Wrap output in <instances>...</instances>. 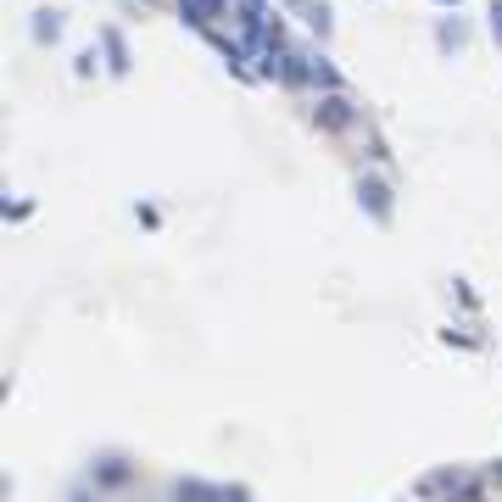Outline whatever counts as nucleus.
Listing matches in <instances>:
<instances>
[{"mask_svg":"<svg viewBox=\"0 0 502 502\" xmlns=\"http://www.w3.org/2000/svg\"><path fill=\"white\" fill-rule=\"evenodd\" d=\"M312 123H319V129H329V134H341V129H352V123H358V112H352V101H346L341 90H329L319 107H312Z\"/></svg>","mask_w":502,"mask_h":502,"instance_id":"f257e3e1","label":"nucleus"},{"mask_svg":"<svg viewBox=\"0 0 502 502\" xmlns=\"http://www.w3.org/2000/svg\"><path fill=\"white\" fill-rule=\"evenodd\" d=\"M358 201L374 223H391V184L385 179H358Z\"/></svg>","mask_w":502,"mask_h":502,"instance_id":"f03ea898","label":"nucleus"},{"mask_svg":"<svg viewBox=\"0 0 502 502\" xmlns=\"http://www.w3.org/2000/svg\"><path fill=\"white\" fill-rule=\"evenodd\" d=\"M179 502H246V497L223 491V486H206V480H179Z\"/></svg>","mask_w":502,"mask_h":502,"instance_id":"7ed1b4c3","label":"nucleus"},{"mask_svg":"<svg viewBox=\"0 0 502 502\" xmlns=\"http://www.w3.org/2000/svg\"><path fill=\"white\" fill-rule=\"evenodd\" d=\"M179 12H184V23H196V28H213L218 17L229 12V0H179Z\"/></svg>","mask_w":502,"mask_h":502,"instance_id":"20e7f679","label":"nucleus"},{"mask_svg":"<svg viewBox=\"0 0 502 502\" xmlns=\"http://www.w3.org/2000/svg\"><path fill=\"white\" fill-rule=\"evenodd\" d=\"M425 491H435V497H474V480L457 474V469H441V474L425 480Z\"/></svg>","mask_w":502,"mask_h":502,"instance_id":"39448f33","label":"nucleus"},{"mask_svg":"<svg viewBox=\"0 0 502 502\" xmlns=\"http://www.w3.org/2000/svg\"><path fill=\"white\" fill-rule=\"evenodd\" d=\"M285 6H290V12H302V23H307V28L329 34V6H324V0H285Z\"/></svg>","mask_w":502,"mask_h":502,"instance_id":"423d86ee","label":"nucleus"},{"mask_svg":"<svg viewBox=\"0 0 502 502\" xmlns=\"http://www.w3.org/2000/svg\"><path fill=\"white\" fill-rule=\"evenodd\" d=\"M101 45H107V56H112V73H129V45H123V34H117V28L101 34Z\"/></svg>","mask_w":502,"mask_h":502,"instance_id":"0eeeda50","label":"nucleus"},{"mask_svg":"<svg viewBox=\"0 0 502 502\" xmlns=\"http://www.w3.org/2000/svg\"><path fill=\"white\" fill-rule=\"evenodd\" d=\"M61 23H56V12H39V23H34V39H56Z\"/></svg>","mask_w":502,"mask_h":502,"instance_id":"6e6552de","label":"nucleus"},{"mask_svg":"<svg viewBox=\"0 0 502 502\" xmlns=\"http://www.w3.org/2000/svg\"><path fill=\"white\" fill-rule=\"evenodd\" d=\"M491 28H497V39H502V0H491Z\"/></svg>","mask_w":502,"mask_h":502,"instance_id":"1a4fd4ad","label":"nucleus"},{"mask_svg":"<svg viewBox=\"0 0 502 502\" xmlns=\"http://www.w3.org/2000/svg\"><path fill=\"white\" fill-rule=\"evenodd\" d=\"M452 6H457V0H452Z\"/></svg>","mask_w":502,"mask_h":502,"instance_id":"9d476101","label":"nucleus"}]
</instances>
